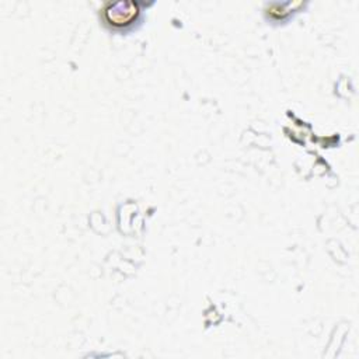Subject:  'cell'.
<instances>
[{
  "mask_svg": "<svg viewBox=\"0 0 359 359\" xmlns=\"http://www.w3.org/2000/svg\"><path fill=\"white\" fill-rule=\"evenodd\" d=\"M137 7L130 1L109 3L104 11L105 20L114 27H125L130 24L137 15Z\"/></svg>",
  "mask_w": 359,
  "mask_h": 359,
  "instance_id": "obj_1",
  "label": "cell"
}]
</instances>
